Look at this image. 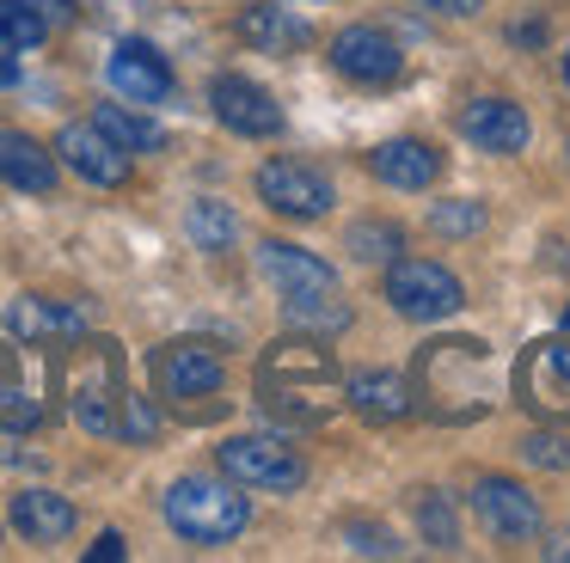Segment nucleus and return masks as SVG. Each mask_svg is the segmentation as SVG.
<instances>
[{"label": "nucleus", "instance_id": "nucleus-1", "mask_svg": "<svg viewBox=\"0 0 570 563\" xmlns=\"http://www.w3.org/2000/svg\"><path fill=\"white\" fill-rule=\"evenodd\" d=\"M344 398V374H337V355L325 349V337H295L271 343L258 362V404L271 423L283 428H325Z\"/></svg>", "mask_w": 570, "mask_h": 563}, {"label": "nucleus", "instance_id": "nucleus-2", "mask_svg": "<svg viewBox=\"0 0 570 563\" xmlns=\"http://www.w3.org/2000/svg\"><path fill=\"white\" fill-rule=\"evenodd\" d=\"M484 367H491V343L479 337H442L417 355V404L442 423H479L491 411V386H484Z\"/></svg>", "mask_w": 570, "mask_h": 563}, {"label": "nucleus", "instance_id": "nucleus-3", "mask_svg": "<svg viewBox=\"0 0 570 563\" xmlns=\"http://www.w3.org/2000/svg\"><path fill=\"white\" fill-rule=\"evenodd\" d=\"M160 514H166V526H173L185 545L209 551V545H227V539L246 533L252 502L239 496L234 477H178V484H166Z\"/></svg>", "mask_w": 570, "mask_h": 563}, {"label": "nucleus", "instance_id": "nucleus-4", "mask_svg": "<svg viewBox=\"0 0 570 563\" xmlns=\"http://www.w3.org/2000/svg\"><path fill=\"white\" fill-rule=\"evenodd\" d=\"M124 355L111 337H80V349L68 355V411L87 435L117 441V416H124Z\"/></svg>", "mask_w": 570, "mask_h": 563}, {"label": "nucleus", "instance_id": "nucleus-5", "mask_svg": "<svg viewBox=\"0 0 570 563\" xmlns=\"http://www.w3.org/2000/svg\"><path fill=\"white\" fill-rule=\"evenodd\" d=\"M381 294L393 300L399 318H411V325H435V318H454L460 306H466L460 276L448 264H435V257H393Z\"/></svg>", "mask_w": 570, "mask_h": 563}, {"label": "nucleus", "instance_id": "nucleus-6", "mask_svg": "<svg viewBox=\"0 0 570 563\" xmlns=\"http://www.w3.org/2000/svg\"><path fill=\"white\" fill-rule=\"evenodd\" d=\"M515 404L540 423H570V330L540 337L515 362Z\"/></svg>", "mask_w": 570, "mask_h": 563}, {"label": "nucleus", "instance_id": "nucleus-7", "mask_svg": "<svg viewBox=\"0 0 570 563\" xmlns=\"http://www.w3.org/2000/svg\"><path fill=\"white\" fill-rule=\"evenodd\" d=\"M215 465H222V477H234L239 490H276V496H288V490L307 484V460H301L295 447H283V441L271 435H234L215 447Z\"/></svg>", "mask_w": 570, "mask_h": 563}, {"label": "nucleus", "instance_id": "nucleus-8", "mask_svg": "<svg viewBox=\"0 0 570 563\" xmlns=\"http://www.w3.org/2000/svg\"><path fill=\"white\" fill-rule=\"evenodd\" d=\"M148 374H154V392L173 404H190V398H215L227 386V362L215 343L203 337H178V343H160L148 355Z\"/></svg>", "mask_w": 570, "mask_h": 563}, {"label": "nucleus", "instance_id": "nucleus-9", "mask_svg": "<svg viewBox=\"0 0 570 563\" xmlns=\"http://www.w3.org/2000/svg\"><path fill=\"white\" fill-rule=\"evenodd\" d=\"M56 154H62V166L75 171L80 184H92V190H124L129 171H136V154H124L99 122H68V129L56 135Z\"/></svg>", "mask_w": 570, "mask_h": 563}, {"label": "nucleus", "instance_id": "nucleus-10", "mask_svg": "<svg viewBox=\"0 0 570 563\" xmlns=\"http://www.w3.org/2000/svg\"><path fill=\"white\" fill-rule=\"evenodd\" d=\"M472 514H479L484 533L503 539V545H528V539H540V526H546L540 502H533L515 477H497V472L472 484Z\"/></svg>", "mask_w": 570, "mask_h": 563}, {"label": "nucleus", "instance_id": "nucleus-11", "mask_svg": "<svg viewBox=\"0 0 570 563\" xmlns=\"http://www.w3.org/2000/svg\"><path fill=\"white\" fill-rule=\"evenodd\" d=\"M258 196L283 220H320L332 208V178L301 159H271V166H258Z\"/></svg>", "mask_w": 570, "mask_h": 563}, {"label": "nucleus", "instance_id": "nucleus-12", "mask_svg": "<svg viewBox=\"0 0 570 563\" xmlns=\"http://www.w3.org/2000/svg\"><path fill=\"white\" fill-rule=\"evenodd\" d=\"M209 110H215L222 129L246 135V141H271V135H283V110H276V98L264 92L258 80H246V73H215Z\"/></svg>", "mask_w": 570, "mask_h": 563}, {"label": "nucleus", "instance_id": "nucleus-13", "mask_svg": "<svg viewBox=\"0 0 570 563\" xmlns=\"http://www.w3.org/2000/svg\"><path fill=\"white\" fill-rule=\"evenodd\" d=\"M332 68L356 86H393L405 73V49L381 24H350V31L332 37Z\"/></svg>", "mask_w": 570, "mask_h": 563}, {"label": "nucleus", "instance_id": "nucleus-14", "mask_svg": "<svg viewBox=\"0 0 570 563\" xmlns=\"http://www.w3.org/2000/svg\"><path fill=\"white\" fill-rule=\"evenodd\" d=\"M105 80H111L117 98H129V105H166L173 98V68H166V56L148 43V37H124V43L111 49V61H105Z\"/></svg>", "mask_w": 570, "mask_h": 563}, {"label": "nucleus", "instance_id": "nucleus-15", "mask_svg": "<svg viewBox=\"0 0 570 563\" xmlns=\"http://www.w3.org/2000/svg\"><path fill=\"white\" fill-rule=\"evenodd\" d=\"M258 269L264 282H271L283 300H307V294H337V276L332 264H325L320 251H307V245L295 239H264L258 245Z\"/></svg>", "mask_w": 570, "mask_h": 563}, {"label": "nucleus", "instance_id": "nucleus-16", "mask_svg": "<svg viewBox=\"0 0 570 563\" xmlns=\"http://www.w3.org/2000/svg\"><path fill=\"white\" fill-rule=\"evenodd\" d=\"M344 404L362 423H405L417 411V392L393 367H356V374H344Z\"/></svg>", "mask_w": 570, "mask_h": 563}, {"label": "nucleus", "instance_id": "nucleus-17", "mask_svg": "<svg viewBox=\"0 0 570 563\" xmlns=\"http://www.w3.org/2000/svg\"><path fill=\"white\" fill-rule=\"evenodd\" d=\"M7 330L19 343H80L87 337V306L50 300V294H19L7 306Z\"/></svg>", "mask_w": 570, "mask_h": 563}, {"label": "nucleus", "instance_id": "nucleus-18", "mask_svg": "<svg viewBox=\"0 0 570 563\" xmlns=\"http://www.w3.org/2000/svg\"><path fill=\"white\" fill-rule=\"evenodd\" d=\"M454 129L466 135L472 147H484V154H521L528 147V110L515 105V98H472L466 110L454 117Z\"/></svg>", "mask_w": 570, "mask_h": 563}, {"label": "nucleus", "instance_id": "nucleus-19", "mask_svg": "<svg viewBox=\"0 0 570 563\" xmlns=\"http://www.w3.org/2000/svg\"><path fill=\"white\" fill-rule=\"evenodd\" d=\"M368 171L386 190H430L442 178V154L430 141H417V135H393V141H381L368 154Z\"/></svg>", "mask_w": 570, "mask_h": 563}, {"label": "nucleus", "instance_id": "nucleus-20", "mask_svg": "<svg viewBox=\"0 0 570 563\" xmlns=\"http://www.w3.org/2000/svg\"><path fill=\"white\" fill-rule=\"evenodd\" d=\"M56 147H43L26 129H0V184H13L26 196H50L56 190Z\"/></svg>", "mask_w": 570, "mask_h": 563}, {"label": "nucleus", "instance_id": "nucleus-21", "mask_svg": "<svg viewBox=\"0 0 570 563\" xmlns=\"http://www.w3.org/2000/svg\"><path fill=\"white\" fill-rule=\"evenodd\" d=\"M234 37L258 56H295V49L313 43V24L295 19L288 7H239L234 12Z\"/></svg>", "mask_w": 570, "mask_h": 563}, {"label": "nucleus", "instance_id": "nucleus-22", "mask_svg": "<svg viewBox=\"0 0 570 563\" xmlns=\"http://www.w3.org/2000/svg\"><path fill=\"white\" fill-rule=\"evenodd\" d=\"M75 502L56 496V490H19L13 496V533L31 539V545H62L75 533Z\"/></svg>", "mask_w": 570, "mask_h": 563}, {"label": "nucleus", "instance_id": "nucleus-23", "mask_svg": "<svg viewBox=\"0 0 570 563\" xmlns=\"http://www.w3.org/2000/svg\"><path fill=\"white\" fill-rule=\"evenodd\" d=\"M92 122H99V129L124 147V154H160V147H166L160 122L141 117V110H129V105H99V110H92Z\"/></svg>", "mask_w": 570, "mask_h": 563}, {"label": "nucleus", "instance_id": "nucleus-24", "mask_svg": "<svg viewBox=\"0 0 570 563\" xmlns=\"http://www.w3.org/2000/svg\"><path fill=\"white\" fill-rule=\"evenodd\" d=\"M43 423V404L26 392V367L19 355L0 343V428H38Z\"/></svg>", "mask_w": 570, "mask_h": 563}, {"label": "nucleus", "instance_id": "nucleus-25", "mask_svg": "<svg viewBox=\"0 0 570 563\" xmlns=\"http://www.w3.org/2000/svg\"><path fill=\"white\" fill-rule=\"evenodd\" d=\"M288 330H307V337H337L350 330V306L337 294H307V300H283Z\"/></svg>", "mask_w": 570, "mask_h": 563}, {"label": "nucleus", "instance_id": "nucleus-26", "mask_svg": "<svg viewBox=\"0 0 570 563\" xmlns=\"http://www.w3.org/2000/svg\"><path fill=\"white\" fill-rule=\"evenodd\" d=\"M185 233H190V245L197 251H227V245L239 239V220H234V208L227 203H190V215H185Z\"/></svg>", "mask_w": 570, "mask_h": 563}, {"label": "nucleus", "instance_id": "nucleus-27", "mask_svg": "<svg viewBox=\"0 0 570 563\" xmlns=\"http://www.w3.org/2000/svg\"><path fill=\"white\" fill-rule=\"evenodd\" d=\"M344 251L356 257V264H393V257L405 251V227H393V220H356V227L344 233Z\"/></svg>", "mask_w": 570, "mask_h": 563}, {"label": "nucleus", "instance_id": "nucleus-28", "mask_svg": "<svg viewBox=\"0 0 570 563\" xmlns=\"http://www.w3.org/2000/svg\"><path fill=\"white\" fill-rule=\"evenodd\" d=\"M417 533L430 551H460V521L442 490H417Z\"/></svg>", "mask_w": 570, "mask_h": 563}, {"label": "nucleus", "instance_id": "nucleus-29", "mask_svg": "<svg viewBox=\"0 0 570 563\" xmlns=\"http://www.w3.org/2000/svg\"><path fill=\"white\" fill-rule=\"evenodd\" d=\"M50 24L26 7V0H0V49H38Z\"/></svg>", "mask_w": 570, "mask_h": 563}, {"label": "nucleus", "instance_id": "nucleus-30", "mask_svg": "<svg viewBox=\"0 0 570 563\" xmlns=\"http://www.w3.org/2000/svg\"><path fill=\"white\" fill-rule=\"evenodd\" d=\"M430 233H442V239H472V233H484V208L466 203V196H454V203H435V208H430Z\"/></svg>", "mask_w": 570, "mask_h": 563}, {"label": "nucleus", "instance_id": "nucleus-31", "mask_svg": "<svg viewBox=\"0 0 570 563\" xmlns=\"http://www.w3.org/2000/svg\"><path fill=\"white\" fill-rule=\"evenodd\" d=\"M521 460L540 465V472H570V435H558V428H533V435H521Z\"/></svg>", "mask_w": 570, "mask_h": 563}, {"label": "nucleus", "instance_id": "nucleus-32", "mask_svg": "<svg viewBox=\"0 0 570 563\" xmlns=\"http://www.w3.org/2000/svg\"><path fill=\"white\" fill-rule=\"evenodd\" d=\"M344 539H350V551H356V557H399V551H405L393 533H386V526H368V521H350Z\"/></svg>", "mask_w": 570, "mask_h": 563}, {"label": "nucleus", "instance_id": "nucleus-33", "mask_svg": "<svg viewBox=\"0 0 570 563\" xmlns=\"http://www.w3.org/2000/svg\"><path fill=\"white\" fill-rule=\"evenodd\" d=\"M26 7L38 12L50 31H56V24H75V19H80V0H26Z\"/></svg>", "mask_w": 570, "mask_h": 563}, {"label": "nucleus", "instance_id": "nucleus-34", "mask_svg": "<svg viewBox=\"0 0 570 563\" xmlns=\"http://www.w3.org/2000/svg\"><path fill=\"white\" fill-rule=\"evenodd\" d=\"M417 7H430V12H442V19H472V12L484 7V0H417Z\"/></svg>", "mask_w": 570, "mask_h": 563}, {"label": "nucleus", "instance_id": "nucleus-35", "mask_svg": "<svg viewBox=\"0 0 570 563\" xmlns=\"http://www.w3.org/2000/svg\"><path fill=\"white\" fill-rule=\"evenodd\" d=\"M124 551H129V545H124V533H99V545H92L87 557H92V563H117Z\"/></svg>", "mask_w": 570, "mask_h": 563}, {"label": "nucleus", "instance_id": "nucleus-36", "mask_svg": "<svg viewBox=\"0 0 570 563\" xmlns=\"http://www.w3.org/2000/svg\"><path fill=\"white\" fill-rule=\"evenodd\" d=\"M509 37H515V43H540L546 24H509Z\"/></svg>", "mask_w": 570, "mask_h": 563}, {"label": "nucleus", "instance_id": "nucleus-37", "mask_svg": "<svg viewBox=\"0 0 570 563\" xmlns=\"http://www.w3.org/2000/svg\"><path fill=\"white\" fill-rule=\"evenodd\" d=\"M546 557H552V563H564V557H570V533H558L552 545H546Z\"/></svg>", "mask_w": 570, "mask_h": 563}, {"label": "nucleus", "instance_id": "nucleus-38", "mask_svg": "<svg viewBox=\"0 0 570 563\" xmlns=\"http://www.w3.org/2000/svg\"><path fill=\"white\" fill-rule=\"evenodd\" d=\"M19 80V68H13V61H0V86H13Z\"/></svg>", "mask_w": 570, "mask_h": 563}, {"label": "nucleus", "instance_id": "nucleus-39", "mask_svg": "<svg viewBox=\"0 0 570 563\" xmlns=\"http://www.w3.org/2000/svg\"><path fill=\"white\" fill-rule=\"evenodd\" d=\"M564 86H570V56H564Z\"/></svg>", "mask_w": 570, "mask_h": 563}, {"label": "nucleus", "instance_id": "nucleus-40", "mask_svg": "<svg viewBox=\"0 0 570 563\" xmlns=\"http://www.w3.org/2000/svg\"><path fill=\"white\" fill-rule=\"evenodd\" d=\"M564 330H570V306H564Z\"/></svg>", "mask_w": 570, "mask_h": 563}, {"label": "nucleus", "instance_id": "nucleus-41", "mask_svg": "<svg viewBox=\"0 0 570 563\" xmlns=\"http://www.w3.org/2000/svg\"><path fill=\"white\" fill-rule=\"evenodd\" d=\"M564 154H570V147H564Z\"/></svg>", "mask_w": 570, "mask_h": 563}]
</instances>
